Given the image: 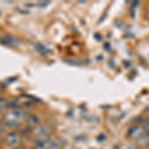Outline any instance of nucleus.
<instances>
[{
    "mask_svg": "<svg viewBox=\"0 0 149 149\" xmlns=\"http://www.w3.org/2000/svg\"><path fill=\"white\" fill-rule=\"evenodd\" d=\"M39 122H40V119L36 114H28L27 118H26V120H25V123L27 124V126L30 127V128L38 125Z\"/></svg>",
    "mask_w": 149,
    "mask_h": 149,
    "instance_id": "5",
    "label": "nucleus"
},
{
    "mask_svg": "<svg viewBox=\"0 0 149 149\" xmlns=\"http://www.w3.org/2000/svg\"><path fill=\"white\" fill-rule=\"evenodd\" d=\"M5 88H6V86L4 84H2V83H0V93H3L4 91H5Z\"/></svg>",
    "mask_w": 149,
    "mask_h": 149,
    "instance_id": "10",
    "label": "nucleus"
},
{
    "mask_svg": "<svg viewBox=\"0 0 149 149\" xmlns=\"http://www.w3.org/2000/svg\"><path fill=\"white\" fill-rule=\"evenodd\" d=\"M12 149H19L18 147H15V148H12Z\"/></svg>",
    "mask_w": 149,
    "mask_h": 149,
    "instance_id": "14",
    "label": "nucleus"
},
{
    "mask_svg": "<svg viewBox=\"0 0 149 149\" xmlns=\"http://www.w3.org/2000/svg\"><path fill=\"white\" fill-rule=\"evenodd\" d=\"M135 141L138 143L139 146H142V147L147 148V146L149 144V136H147L145 133H144L142 136H140V137H139L138 139H136Z\"/></svg>",
    "mask_w": 149,
    "mask_h": 149,
    "instance_id": "7",
    "label": "nucleus"
},
{
    "mask_svg": "<svg viewBox=\"0 0 149 149\" xmlns=\"http://www.w3.org/2000/svg\"><path fill=\"white\" fill-rule=\"evenodd\" d=\"M28 113L22 109H14L6 111L3 114V120L6 128L10 131H16L20 127L22 122H25Z\"/></svg>",
    "mask_w": 149,
    "mask_h": 149,
    "instance_id": "1",
    "label": "nucleus"
},
{
    "mask_svg": "<svg viewBox=\"0 0 149 149\" xmlns=\"http://www.w3.org/2000/svg\"><path fill=\"white\" fill-rule=\"evenodd\" d=\"M0 43L5 45V46L13 48H17L20 45V41L17 38L9 34H3L0 36Z\"/></svg>",
    "mask_w": 149,
    "mask_h": 149,
    "instance_id": "4",
    "label": "nucleus"
},
{
    "mask_svg": "<svg viewBox=\"0 0 149 149\" xmlns=\"http://www.w3.org/2000/svg\"><path fill=\"white\" fill-rule=\"evenodd\" d=\"M48 149H62V142L60 139L54 138L50 140L49 144H48Z\"/></svg>",
    "mask_w": 149,
    "mask_h": 149,
    "instance_id": "6",
    "label": "nucleus"
},
{
    "mask_svg": "<svg viewBox=\"0 0 149 149\" xmlns=\"http://www.w3.org/2000/svg\"><path fill=\"white\" fill-rule=\"evenodd\" d=\"M2 109H3V105L0 103V118L3 117V114H4V113H2Z\"/></svg>",
    "mask_w": 149,
    "mask_h": 149,
    "instance_id": "11",
    "label": "nucleus"
},
{
    "mask_svg": "<svg viewBox=\"0 0 149 149\" xmlns=\"http://www.w3.org/2000/svg\"><path fill=\"white\" fill-rule=\"evenodd\" d=\"M5 128H6V126H5V123H4V121L0 120V134L3 133V132L5 131Z\"/></svg>",
    "mask_w": 149,
    "mask_h": 149,
    "instance_id": "9",
    "label": "nucleus"
},
{
    "mask_svg": "<svg viewBox=\"0 0 149 149\" xmlns=\"http://www.w3.org/2000/svg\"><path fill=\"white\" fill-rule=\"evenodd\" d=\"M5 102V100H4L3 97H0V102Z\"/></svg>",
    "mask_w": 149,
    "mask_h": 149,
    "instance_id": "13",
    "label": "nucleus"
},
{
    "mask_svg": "<svg viewBox=\"0 0 149 149\" xmlns=\"http://www.w3.org/2000/svg\"><path fill=\"white\" fill-rule=\"evenodd\" d=\"M37 52H39L41 55H47V52H48V49L45 46H43L42 44H37Z\"/></svg>",
    "mask_w": 149,
    "mask_h": 149,
    "instance_id": "8",
    "label": "nucleus"
},
{
    "mask_svg": "<svg viewBox=\"0 0 149 149\" xmlns=\"http://www.w3.org/2000/svg\"><path fill=\"white\" fill-rule=\"evenodd\" d=\"M144 133H145V131H144L142 125H140V124H134L133 126L129 127V129L126 132V135L128 138L136 140L140 136H142Z\"/></svg>",
    "mask_w": 149,
    "mask_h": 149,
    "instance_id": "3",
    "label": "nucleus"
},
{
    "mask_svg": "<svg viewBox=\"0 0 149 149\" xmlns=\"http://www.w3.org/2000/svg\"><path fill=\"white\" fill-rule=\"evenodd\" d=\"M145 17H146V19L149 21V10H147L146 11V13H145Z\"/></svg>",
    "mask_w": 149,
    "mask_h": 149,
    "instance_id": "12",
    "label": "nucleus"
},
{
    "mask_svg": "<svg viewBox=\"0 0 149 149\" xmlns=\"http://www.w3.org/2000/svg\"><path fill=\"white\" fill-rule=\"evenodd\" d=\"M22 136L17 131H9L4 136V142L6 143V145L10 146L12 148L18 147L21 144V142H22Z\"/></svg>",
    "mask_w": 149,
    "mask_h": 149,
    "instance_id": "2",
    "label": "nucleus"
}]
</instances>
